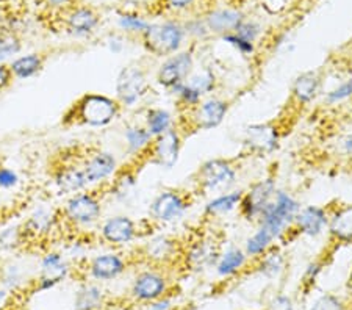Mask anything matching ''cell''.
Masks as SVG:
<instances>
[{"mask_svg": "<svg viewBox=\"0 0 352 310\" xmlns=\"http://www.w3.org/2000/svg\"><path fill=\"white\" fill-rule=\"evenodd\" d=\"M121 105L116 99L104 94L88 93L74 104L63 118L65 124H78L88 127H105L116 120Z\"/></svg>", "mask_w": 352, "mask_h": 310, "instance_id": "1", "label": "cell"}, {"mask_svg": "<svg viewBox=\"0 0 352 310\" xmlns=\"http://www.w3.org/2000/svg\"><path fill=\"white\" fill-rule=\"evenodd\" d=\"M300 208L302 207H300L298 199H294L287 191L277 190L272 201L260 213L257 223L266 230H270L276 236V240H279L280 236L288 232L289 228H293L294 218H296Z\"/></svg>", "mask_w": 352, "mask_h": 310, "instance_id": "2", "label": "cell"}, {"mask_svg": "<svg viewBox=\"0 0 352 310\" xmlns=\"http://www.w3.org/2000/svg\"><path fill=\"white\" fill-rule=\"evenodd\" d=\"M144 47L155 56H171L179 52L186 38L184 24L175 21H164L151 24L141 35Z\"/></svg>", "mask_w": 352, "mask_h": 310, "instance_id": "3", "label": "cell"}, {"mask_svg": "<svg viewBox=\"0 0 352 310\" xmlns=\"http://www.w3.org/2000/svg\"><path fill=\"white\" fill-rule=\"evenodd\" d=\"M238 177L234 162L227 159H212L204 162L196 173V184L204 193H226L235 187Z\"/></svg>", "mask_w": 352, "mask_h": 310, "instance_id": "4", "label": "cell"}, {"mask_svg": "<svg viewBox=\"0 0 352 310\" xmlns=\"http://www.w3.org/2000/svg\"><path fill=\"white\" fill-rule=\"evenodd\" d=\"M149 91V80L141 66L122 67L116 78V100L121 107H135Z\"/></svg>", "mask_w": 352, "mask_h": 310, "instance_id": "5", "label": "cell"}, {"mask_svg": "<svg viewBox=\"0 0 352 310\" xmlns=\"http://www.w3.org/2000/svg\"><path fill=\"white\" fill-rule=\"evenodd\" d=\"M195 71V55L191 50H179L171 56H166L157 71V83L166 89H173L177 85L186 82Z\"/></svg>", "mask_w": 352, "mask_h": 310, "instance_id": "6", "label": "cell"}, {"mask_svg": "<svg viewBox=\"0 0 352 310\" xmlns=\"http://www.w3.org/2000/svg\"><path fill=\"white\" fill-rule=\"evenodd\" d=\"M100 215L102 202L93 191L72 195L63 208L65 219L72 225H91L99 221Z\"/></svg>", "mask_w": 352, "mask_h": 310, "instance_id": "7", "label": "cell"}, {"mask_svg": "<svg viewBox=\"0 0 352 310\" xmlns=\"http://www.w3.org/2000/svg\"><path fill=\"white\" fill-rule=\"evenodd\" d=\"M190 208V201L184 193L175 190H164L155 196L149 207L151 219L158 224H171L185 215Z\"/></svg>", "mask_w": 352, "mask_h": 310, "instance_id": "8", "label": "cell"}, {"mask_svg": "<svg viewBox=\"0 0 352 310\" xmlns=\"http://www.w3.org/2000/svg\"><path fill=\"white\" fill-rule=\"evenodd\" d=\"M221 256L219 243L213 235L202 234L190 241L184 252L185 267L192 272H201L212 265H217Z\"/></svg>", "mask_w": 352, "mask_h": 310, "instance_id": "9", "label": "cell"}, {"mask_svg": "<svg viewBox=\"0 0 352 310\" xmlns=\"http://www.w3.org/2000/svg\"><path fill=\"white\" fill-rule=\"evenodd\" d=\"M276 191V182L272 177H266L252 184L248 191H243V199L240 204L241 217L248 221H257L260 213L272 201Z\"/></svg>", "mask_w": 352, "mask_h": 310, "instance_id": "10", "label": "cell"}, {"mask_svg": "<svg viewBox=\"0 0 352 310\" xmlns=\"http://www.w3.org/2000/svg\"><path fill=\"white\" fill-rule=\"evenodd\" d=\"M190 111V127L195 131H212V129L221 126L224 118L229 111V102L214 96L202 99Z\"/></svg>", "mask_w": 352, "mask_h": 310, "instance_id": "11", "label": "cell"}, {"mask_svg": "<svg viewBox=\"0 0 352 310\" xmlns=\"http://www.w3.org/2000/svg\"><path fill=\"white\" fill-rule=\"evenodd\" d=\"M182 149V135L177 129L164 132L160 137H155L152 141L149 151L146 152V159L162 166L164 169H173L179 162Z\"/></svg>", "mask_w": 352, "mask_h": 310, "instance_id": "12", "label": "cell"}, {"mask_svg": "<svg viewBox=\"0 0 352 310\" xmlns=\"http://www.w3.org/2000/svg\"><path fill=\"white\" fill-rule=\"evenodd\" d=\"M244 146L260 155H266L279 148V131L274 124H251L244 131Z\"/></svg>", "mask_w": 352, "mask_h": 310, "instance_id": "13", "label": "cell"}, {"mask_svg": "<svg viewBox=\"0 0 352 310\" xmlns=\"http://www.w3.org/2000/svg\"><path fill=\"white\" fill-rule=\"evenodd\" d=\"M140 234V229L132 218L126 215L111 217L100 225L102 240L110 245H127Z\"/></svg>", "mask_w": 352, "mask_h": 310, "instance_id": "14", "label": "cell"}, {"mask_svg": "<svg viewBox=\"0 0 352 310\" xmlns=\"http://www.w3.org/2000/svg\"><path fill=\"white\" fill-rule=\"evenodd\" d=\"M82 168L89 185L102 184L116 173L118 162L115 159V155H111L110 152L98 151L87 157V160L83 162Z\"/></svg>", "mask_w": 352, "mask_h": 310, "instance_id": "15", "label": "cell"}, {"mask_svg": "<svg viewBox=\"0 0 352 310\" xmlns=\"http://www.w3.org/2000/svg\"><path fill=\"white\" fill-rule=\"evenodd\" d=\"M166 291V279L157 272H144L136 276L132 285V296L136 301L152 302Z\"/></svg>", "mask_w": 352, "mask_h": 310, "instance_id": "16", "label": "cell"}, {"mask_svg": "<svg viewBox=\"0 0 352 310\" xmlns=\"http://www.w3.org/2000/svg\"><path fill=\"white\" fill-rule=\"evenodd\" d=\"M329 225V215L326 208L318 206H309L300 208L299 213L294 218L293 228L300 235L318 236L321 235Z\"/></svg>", "mask_w": 352, "mask_h": 310, "instance_id": "17", "label": "cell"}, {"mask_svg": "<svg viewBox=\"0 0 352 310\" xmlns=\"http://www.w3.org/2000/svg\"><path fill=\"white\" fill-rule=\"evenodd\" d=\"M322 88V78L318 71H305L294 78L292 87V99L300 107L314 102L320 96Z\"/></svg>", "mask_w": 352, "mask_h": 310, "instance_id": "18", "label": "cell"}, {"mask_svg": "<svg viewBox=\"0 0 352 310\" xmlns=\"http://www.w3.org/2000/svg\"><path fill=\"white\" fill-rule=\"evenodd\" d=\"M55 187L63 195H77L88 187L83 168L74 163H65L54 173Z\"/></svg>", "mask_w": 352, "mask_h": 310, "instance_id": "19", "label": "cell"}, {"mask_svg": "<svg viewBox=\"0 0 352 310\" xmlns=\"http://www.w3.org/2000/svg\"><path fill=\"white\" fill-rule=\"evenodd\" d=\"M89 274L98 280H111L116 279L126 272V262L119 254L107 252L94 257L88 265Z\"/></svg>", "mask_w": 352, "mask_h": 310, "instance_id": "20", "label": "cell"}, {"mask_svg": "<svg viewBox=\"0 0 352 310\" xmlns=\"http://www.w3.org/2000/svg\"><path fill=\"white\" fill-rule=\"evenodd\" d=\"M69 268L58 252H49L41 262V278H39V290H49L63 280Z\"/></svg>", "mask_w": 352, "mask_h": 310, "instance_id": "21", "label": "cell"}, {"mask_svg": "<svg viewBox=\"0 0 352 310\" xmlns=\"http://www.w3.org/2000/svg\"><path fill=\"white\" fill-rule=\"evenodd\" d=\"M99 25V16L93 8L78 7L74 8L66 18V27L72 35L87 36Z\"/></svg>", "mask_w": 352, "mask_h": 310, "instance_id": "22", "label": "cell"}, {"mask_svg": "<svg viewBox=\"0 0 352 310\" xmlns=\"http://www.w3.org/2000/svg\"><path fill=\"white\" fill-rule=\"evenodd\" d=\"M244 16L236 10L223 8L214 10L206 18V24L210 33H218V35H227V33L235 32V28L240 25Z\"/></svg>", "mask_w": 352, "mask_h": 310, "instance_id": "23", "label": "cell"}, {"mask_svg": "<svg viewBox=\"0 0 352 310\" xmlns=\"http://www.w3.org/2000/svg\"><path fill=\"white\" fill-rule=\"evenodd\" d=\"M241 199H243L241 190L227 191V193L213 197L212 201L207 202L206 208H204V215L207 218H218V217L229 215V213L236 210V208H240Z\"/></svg>", "mask_w": 352, "mask_h": 310, "instance_id": "24", "label": "cell"}, {"mask_svg": "<svg viewBox=\"0 0 352 310\" xmlns=\"http://www.w3.org/2000/svg\"><path fill=\"white\" fill-rule=\"evenodd\" d=\"M179 241L171 236L160 235L155 239H151L149 243L144 247V256L149 257V261L157 263H164L175 258V254L179 252Z\"/></svg>", "mask_w": 352, "mask_h": 310, "instance_id": "25", "label": "cell"}, {"mask_svg": "<svg viewBox=\"0 0 352 310\" xmlns=\"http://www.w3.org/2000/svg\"><path fill=\"white\" fill-rule=\"evenodd\" d=\"M329 234L337 241H352V206L340 207L329 217Z\"/></svg>", "mask_w": 352, "mask_h": 310, "instance_id": "26", "label": "cell"}, {"mask_svg": "<svg viewBox=\"0 0 352 310\" xmlns=\"http://www.w3.org/2000/svg\"><path fill=\"white\" fill-rule=\"evenodd\" d=\"M154 137L149 133V131L144 126H138V124H130L124 131V143L126 148L133 155H146L149 151Z\"/></svg>", "mask_w": 352, "mask_h": 310, "instance_id": "27", "label": "cell"}, {"mask_svg": "<svg viewBox=\"0 0 352 310\" xmlns=\"http://www.w3.org/2000/svg\"><path fill=\"white\" fill-rule=\"evenodd\" d=\"M58 221L60 217L50 210V208H39V210H36L28 218V221L24 225V232L35 236L49 235L56 228Z\"/></svg>", "mask_w": 352, "mask_h": 310, "instance_id": "28", "label": "cell"}, {"mask_svg": "<svg viewBox=\"0 0 352 310\" xmlns=\"http://www.w3.org/2000/svg\"><path fill=\"white\" fill-rule=\"evenodd\" d=\"M44 63L45 60L41 54H28L13 60L8 66L14 78L25 80V78H32L38 76L39 72L43 71Z\"/></svg>", "mask_w": 352, "mask_h": 310, "instance_id": "29", "label": "cell"}, {"mask_svg": "<svg viewBox=\"0 0 352 310\" xmlns=\"http://www.w3.org/2000/svg\"><path fill=\"white\" fill-rule=\"evenodd\" d=\"M248 254L240 247H230L223 252L217 262V272L219 276H232L246 267Z\"/></svg>", "mask_w": 352, "mask_h": 310, "instance_id": "30", "label": "cell"}, {"mask_svg": "<svg viewBox=\"0 0 352 310\" xmlns=\"http://www.w3.org/2000/svg\"><path fill=\"white\" fill-rule=\"evenodd\" d=\"M144 127L152 137H160L164 132L174 129V118L171 113L164 109H149L146 111Z\"/></svg>", "mask_w": 352, "mask_h": 310, "instance_id": "31", "label": "cell"}, {"mask_svg": "<svg viewBox=\"0 0 352 310\" xmlns=\"http://www.w3.org/2000/svg\"><path fill=\"white\" fill-rule=\"evenodd\" d=\"M186 83H188L196 93L201 94L202 98H206L207 94L213 93L214 89H217L218 78L213 69H210V67H201V69H195L191 72L190 77L186 78Z\"/></svg>", "mask_w": 352, "mask_h": 310, "instance_id": "32", "label": "cell"}, {"mask_svg": "<svg viewBox=\"0 0 352 310\" xmlns=\"http://www.w3.org/2000/svg\"><path fill=\"white\" fill-rule=\"evenodd\" d=\"M274 241L276 236L270 230L258 225V229L246 240V250H244V252L248 254V257H262L265 252L271 250Z\"/></svg>", "mask_w": 352, "mask_h": 310, "instance_id": "33", "label": "cell"}, {"mask_svg": "<svg viewBox=\"0 0 352 310\" xmlns=\"http://www.w3.org/2000/svg\"><path fill=\"white\" fill-rule=\"evenodd\" d=\"M104 290L98 285H87L78 290L76 298V310H98L104 304Z\"/></svg>", "mask_w": 352, "mask_h": 310, "instance_id": "34", "label": "cell"}, {"mask_svg": "<svg viewBox=\"0 0 352 310\" xmlns=\"http://www.w3.org/2000/svg\"><path fill=\"white\" fill-rule=\"evenodd\" d=\"M285 256L280 251L277 250H271L268 252H265L262 257H260V263H258V269L260 273L265 274L266 278H277L283 269H285Z\"/></svg>", "mask_w": 352, "mask_h": 310, "instance_id": "35", "label": "cell"}, {"mask_svg": "<svg viewBox=\"0 0 352 310\" xmlns=\"http://www.w3.org/2000/svg\"><path fill=\"white\" fill-rule=\"evenodd\" d=\"M118 25L121 30L126 33H136V35H143L151 24L147 22L143 16L135 13H124L119 14Z\"/></svg>", "mask_w": 352, "mask_h": 310, "instance_id": "36", "label": "cell"}, {"mask_svg": "<svg viewBox=\"0 0 352 310\" xmlns=\"http://www.w3.org/2000/svg\"><path fill=\"white\" fill-rule=\"evenodd\" d=\"M232 33H236L238 36L246 39L249 43H257V39L262 35V25L257 24L255 21H248V19H243L240 22V25L235 28V32Z\"/></svg>", "mask_w": 352, "mask_h": 310, "instance_id": "37", "label": "cell"}, {"mask_svg": "<svg viewBox=\"0 0 352 310\" xmlns=\"http://www.w3.org/2000/svg\"><path fill=\"white\" fill-rule=\"evenodd\" d=\"M223 41L229 44V46L234 47L236 52H240L244 56H251L255 52V44L240 38L236 33H227V35L223 36Z\"/></svg>", "mask_w": 352, "mask_h": 310, "instance_id": "38", "label": "cell"}, {"mask_svg": "<svg viewBox=\"0 0 352 310\" xmlns=\"http://www.w3.org/2000/svg\"><path fill=\"white\" fill-rule=\"evenodd\" d=\"M21 41L16 36H2L0 38V65L5 63L10 56L19 54Z\"/></svg>", "mask_w": 352, "mask_h": 310, "instance_id": "39", "label": "cell"}, {"mask_svg": "<svg viewBox=\"0 0 352 310\" xmlns=\"http://www.w3.org/2000/svg\"><path fill=\"white\" fill-rule=\"evenodd\" d=\"M351 96H352V80L344 82L342 85H338L337 88L331 89V91L326 94L324 100L329 105H335V104L343 102L346 99H349Z\"/></svg>", "mask_w": 352, "mask_h": 310, "instance_id": "40", "label": "cell"}, {"mask_svg": "<svg viewBox=\"0 0 352 310\" xmlns=\"http://www.w3.org/2000/svg\"><path fill=\"white\" fill-rule=\"evenodd\" d=\"M184 28H185L186 35L195 36V38H199V39H202V38H206V36L210 35V30H208V27L206 24V19H204V21H201V19L190 21L188 24L184 25Z\"/></svg>", "mask_w": 352, "mask_h": 310, "instance_id": "41", "label": "cell"}, {"mask_svg": "<svg viewBox=\"0 0 352 310\" xmlns=\"http://www.w3.org/2000/svg\"><path fill=\"white\" fill-rule=\"evenodd\" d=\"M19 184V176L16 171L7 166H0V190H11Z\"/></svg>", "mask_w": 352, "mask_h": 310, "instance_id": "42", "label": "cell"}, {"mask_svg": "<svg viewBox=\"0 0 352 310\" xmlns=\"http://www.w3.org/2000/svg\"><path fill=\"white\" fill-rule=\"evenodd\" d=\"M310 310H343V304L338 298L332 295H324L318 300Z\"/></svg>", "mask_w": 352, "mask_h": 310, "instance_id": "43", "label": "cell"}, {"mask_svg": "<svg viewBox=\"0 0 352 310\" xmlns=\"http://www.w3.org/2000/svg\"><path fill=\"white\" fill-rule=\"evenodd\" d=\"M14 77L11 74L8 65H0V93H3L5 89H8L13 83Z\"/></svg>", "mask_w": 352, "mask_h": 310, "instance_id": "44", "label": "cell"}, {"mask_svg": "<svg viewBox=\"0 0 352 310\" xmlns=\"http://www.w3.org/2000/svg\"><path fill=\"white\" fill-rule=\"evenodd\" d=\"M270 310H293V302L288 296L279 295L272 300Z\"/></svg>", "mask_w": 352, "mask_h": 310, "instance_id": "45", "label": "cell"}, {"mask_svg": "<svg viewBox=\"0 0 352 310\" xmlns=\"http://www.w3.org/2000/svg\"><path fill=\"white\" fill-rule=\"evenodd\" d=\"M164 3H166L168 8L175 10V11H182V10L190 8L191 5L195 3V0H164Z\"/></svg>", "mask_w": 352, "mask_h": 310, "instance_id": "46", "label": "cell"}, {"mask_svg": "<svg viewBox=\"0 0 352 310\" xmlns=\"http://www.w3.org/2000/svg\"><path fill=\"white\" fill-rule=\"evenodd\" d=\"M321 267H322V265L320 262L310 263L309 268H307V272H305V282H309V280H314L315 282L316 276L320 274V272L322 269Z\"/></svg>", "mask_w": 352, "mask_h": 310, "instance_id": "47", "label": "cell"}, {"mask_svg": "<svg viewBox=\"0 0 352 310\" xmlns=\"http://www.w3.org/2000/svg\"><path fill=\"white\" fill-rule=\"evenodd\" d=\"M109 49L111 50L113 54H121L122 50H124L122 39L118 38V36H111V38L109 39Z\"/></svg>", "mask_w": 352, "mask_h": 310, "instance_id": "48", "label": "cell"}, {"mask_svg": "<svg viewBox=\"0 0 352 310\" xmlns=\"http://www.w3.org/2000/svg\"><path fill=\"white\" fill-rule=\"evenodd\" d=\"M171 309V301L166 300V298H158V300L152 301L151 310H169Z\"/></svg>", "mask_w": 352, "mask_h": 310, "instance_id": "49", "label": "cell"}, {"mask_svg": "<svg viewBox=\"0 0 352 310\" xmlns=\"http://www.w3.org/2000/svg\"><path fill=\"white\" fill-rule=\"evenodd\" d=\"M342 151L343 154L352 157V133L342 140Z\"/></svg>", "mask_w": 352, "mask_h": 310, "instance_id": "50", "label": "cell"}, {"mask_svg": "<svg viewBox=\"0 0 352 310\" xmlns=\"http://www.w3.org/2000/svg\"><path fill=\"white\" fill-rule=\"evenodd\" d=\"M71 0H47V3L52 5V7H65V5L69 3Z\"/></svg>", "mask_w": 352, "mask_h": 310, "instance_id": "51", "label": "cell"}, {"mask_svg": "<svg viewBox=\"0 0 352 310\" xmlns=\"http://www.w3.org/2000/svg\"><path fill=\"white\" fill-rule=\"evenodd\" d=\"M5 296H7V293H5L3 290H0V302L5 300Z\"/></svg>", "mask_w": 352, "mask_h": 310, "instance_id": "52", "label": "cell"}, {"mask_svg": "<svg viewBox=\"0 0 352 310\" xmlns=\"http://www.w3.org/2000/svg\"><path fill=\"white\" fill-rule=\"evenodd\" d=\"M0 208H2V197H0Z\"/></svg>", "mask_w": 352, "mask_h": 310, "instance_id": "53", "label": "cell"}]
</instances>
